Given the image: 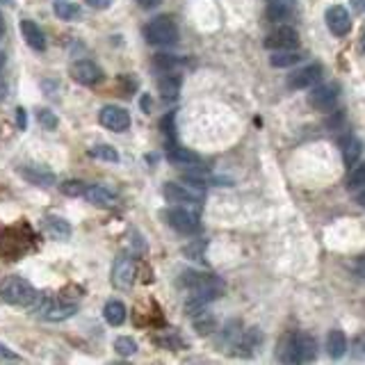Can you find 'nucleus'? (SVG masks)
<instances>
[{
    "label": "nucleus",
    "instance_id": "f257e3e1",
    "mask_svg": "<svg viewBox=\"0 0 365 365\" xmlns=\"http://www.w3.org/2000/svg\"><path fill=\"white\" fill-rule=\"evenodd\" d=\"M178 285L187 292V301H185V313L189 317L194 313L203 310L208 303L215 301L217 297H222L224 292V283L220 276L215 274H206V272H194V269H187L178 276Z\"/></svg>",
    "mask_w": 365,
    "mask_h": 365
},
{
    "label": "nucleus",
    "instance_id": "f03ea898",
    "mask_svg": "<svg viewBox=\"0 0 365 365\" xmlns=\"http://www.w3.org/2000/svg\"><path fill=\"white\" fill-rule=\"evenodd\" d=\"M317 356L315 338L306 331H292L281 338L279 361L283 363H310Z\"/></svg>",
    "mask_w": 365,
    "mask_h": 365
},
{
    "label": "nucleus",
    "instance_id": "7ed1b4c3",
    "mask_svg": "<svg viewBox=\"0 0 365 365\" xmlns=\"http://www.w3.org/2000/svg\"><path fill=\"white\" fill-rule=\"evenodd\" d=\"M144 39L151 46H171L178 41V25L169 14L155 16L144 25Z\"/></svg>",
    "mask_w": 365,
    "mask_h": 365
},
{
    "label": "nucleus",
    "instance_id": "20e7f679",
    "mask_svg": "<svg viewBox=\"0 0 365 365\" xmlns=\"http://www.w3.org/2000/svg\"><path fill=\"white\" fill-rule=\"evenodd\" d=\"M162 196L167 203L182 206V208H199L203 203V189L182 185V182H173V180H167L162 185Z\"/></svg>",
    "mask_w": 365,
    "mask_h": 365
},
{
    "label": "nucleus",
    "instance_id": "39448f33",
    "mask_svg": "<svg viewBox=\"0 0 365 365\" xmlns=\"http://www.w3.org/2000/svg\"><path fill=\"white\" fill-rule=\"evenodd\" d=\"M162 220L167 222L173 231L182 233V236H194V233L201 229V222H199V215L192 208H182V206H173L162 210Z\"/></svg>",
    "mask_w": 365,
    "mask_h": 365
},
{
    "label": "nucleus",
    "instance_id": "423d86ee",
    "mask_svg": "<svg viewBox=\"0 0 365 365\" xmlns=\"http://www.w3.org/2000/svg\"><path fill=\"white\" fill-rule=\"evenodd\" d=\"M34 294H37V290L32 288V283L21 279V276H10L0 285V297H3V301L12 303V306H28L34 299Z\"/></svg>",
    "mask_w": 365,
    "mask_h": 365
},
{
    "label": "nucleus",
    "instance_id": "0eeeda50",
    "mask_svg": "<svg viewBox=\"0 0 365 365\" xmlns=\"http://www.w3.org/2000/svg\"><path fill=\"white\" fill-rule=\"evenodd\" d=\"M338 99H341V85L338 83H324L313 87L310 94L306 96L308 106L317 112H331L336 108Z\"/></svg>",
    "mask_w": 365,
    "mask_h": 365
},
{
    "label": "nucleus",
    "instance_id": "6e6552de",
    "mask_svg": "<svg viewBox=\"0 0 365 365\" xmlns=\"http://www.w3.org/2000/svg\"><path fill=\"white\" fill-rule=\"evenodd\" d=\"M30 249V236H21L16 229H0V256L14 260Z\"/></svg>",
    "mask_w": 365,
    "mask_h": 365
},
{
    "label": "nucleus",
    "instance_id": "1a4fd4ad",
    "mask_svg": "<svg viewBox=\"0 0 365 365\" xmlns=\"http://www.w3.org/2000/svg\"><path fill=\"white\" fill-rule=\"evenodd\" d=\"M135 276H137V263L133 256H119L112 265V285L117 290H130L135 283Z\"/></svg>",
    "mask_w": 365,
    "mask_h": 365
},
{
    "label": "nucleus",
    "instance_id": "9d476101",
    "mask_svg": "<svg viewBox=\"0 0 365 365\" xmlns=\"http://www.w3.org/2000/svg\"><path fill=\"white\" fill-rule=\"evenodd\" d=\"M299 46V32L290 25H276L265 37V48L269 50H292Z\"/></svg>",
    "mask_w": 365,
    "mask_h": 365
},
{
    "label": "nucleus",
    "instance_id": "9b49d317",
    "mask_svg": "<svg viewBox=\"0 0 365 365\" xmlns=\"http://www.w3.org/2000/svg\"><path fill=\"white\" fill-rule=\"evenodd\" d=\"M69 73H71V78L78 85H85V87L99 85L103 78H106L101 71V66L96 62H92V59H78V62L69 69Z\"/></svg>",
    "mask_w": 365,
    "mask_h": 365
},
{
    "label": "nucleus",
    "instance_id": "f8f14e48",
    "mask_svg": "<svg viewBox=\"0 0 365 365\" xmlns=\"http://www.w3.org/2000/svg\"><path fill=\"white\" fill-rule=\"evenodd\" d=\"M322 76H324L322 64L313 62V64L297 69V71H292L288 76V87L290 90H308V87H313L315 83L322 80Z\"/></svg>",
    "mask_w": 365,
    "mask_h": 365
},
{
    "label": "nucleus",
    "instance_id": "ddd939ff",
    "mask_svg": "<svg viewBox=\"0 0 365 365\" xmlns=\"http://www.w3.org/2000/svg\"><path fill=\"white\" fill-rule=\"evenodd\" d=\"M324 21H327L329 32L336 34V37H345V34H350V30H352L350 12H347L343 5H331V7H327Z\"/></svg>",
    "mask_w": 365,
    "mask_h": 365
},
{
    "label": "nucleus",
    "instance_id": "4468645a",
    "mask_svg": "<svg viewBox=\"0 0 365 365\" xmlns=\"http://www.w3.org/2000/svg\"><path fill=\"white\" fill-rule=\"evenodd\" d=\"M99 121L101 126H106L112 133H124L130 128V115L119 106H106L99 112Z\"/></svg>",
    "mask_w": 365,
    "mask_h": 365
},
{
    "label": "nucleus",
    "instance_id": "2eb2a0df",
    "mask_svg": "<svg viewBox=\"0 0 365 365\" xmlns=\"http://www.w3.org/2000/svg\"><path fill=\"white\" fill-rule=\"evenodd\" d=\"M21 176L25 180H30L32 185H39V187H50L55 185V173L50 167H46V164H25V167L21 169Z\"/></svg>",
    "mask_w": 365,
    "mask_h": 365
},
{
    "label": "nucleus",
    "instance_id": "dca6fc26",
    "mask_svg": "<svg viewBox=\"0 0 365 365\" xmlns=\"http://www.w3.org/2000/svg\"><path fill=\"white\" fill-rule=\"evenodd\" d=\"M83 196H85L90 203L101 206V208H112V206H117V201H119L117 194L112 192V189H108L106 185H90Z\"/></svg>",
    "mask_w": 365,
    "mask_h": 365
},
{
    "label": "nucleus",
    "instance_id": "f3484780",
    "mask_svg": "<svg viewBox=\"0 0 365 365\" xmlns=\"http://www.w3.org/2000/svg\"><path fill=\"white\" fill-rule=\"evenodd\" d=\"M21 32H23L25 43H28L32 50H39V53H41V50H46V37H43L41 28L34 21L23 19L21 21Z\"/></svg>",
    "mask_w": 365,
    "mask_h": 365
},
{
    "label": "nucleus",
    "instance_id": "a211bd4d",
    "mask_svg": "<svg viewBox=\"0 0 365 365\" xmlns=\"http://www.w3.org/2000/svg\"><path fill=\"white\" fill-rule=\"evenodd\" d=\"M180 87H182V76L176 73V71H164L158 78V92H160V96H164L167 101L178 96Z\"/></svg>",
    "mask_w": 365,
    "mask_h": 365
},
{
    "label": "nucleus",
    "instance_id": "6ab92c4d",
    "mask_svg": "<svg viewBox=\"0 0 365 365\" xmlns=\"http://www.w3.org/2000/svg\"><path fill=\"white\" fill-rule=\"evenodd\" d=\"M341 151H343V160L347 167H354L363 153V144L356 135H345L341 140Z\"/></svg>",
    "mask_w": 365,
    "mask_h": 365
},
{
    "label": "nucleus",
    "instance_id": "aec40b11",
    "mask_svg": "<svg viewBox=\"0 0 365 365\" xmlns=\"http://www.w3.org/2000/svg\"><path fill=\"white\" fill-rule=\"evenodd\" d=\"M263 343V334H260V329H247V331H242L240 341L236 345V354H242V356H251L254 350H258V345Z\"/></svg>",
    "mask_w": 365,
    "mask_h": 365
},
{
    "label": "nucleus",
    "instance_id": "412c9836",
    "mask_svg": "<svg viewBox=\"0 0 365 365\" xmlns=\"http://www.w3.org/2000/svg\"><path fill=\"white\" fill-rule=\"evenodd\" d=\"M78 310L76 303H59L55 299H50L48 308L43 310V320H48V322H62V320H69Z\"/></svg>",
    "mask_w": 365,
    "mask_h": 365
},
{
    "label": "nucleus",
    "instance_id": "4be33fe9",
    "mask_svg": "<svg viewBox=\"0 0 365 365\" xmlns=\"http://www.w3.org/2000/svg\"><path fill=\"white\" fill-rule=\"evenodd\" d=\"M43 229H46V233L50 238L55 240H69L71 238V224H69L66 220H62V217H55L50 215L43 220Z\"/></svg>",
    "mask_w": 365,
    "mask_h": 365
},
{
    "label": "nucleus",
    "instance_id": "5701e85b",
    "mask_svg": "<svg viewBox=\"0 0 365 365\" xmlns=\"http://www.w3.org/2000/svg\"><path fill=\"white\" fill-rule=\"evenodd\" d=\"M327 354L331 356V359H343L347 354V336L341 329H331V331L327 334Z\"/></svg>",
    "mask_w": 365,
    "mask_h": 365
},
{
    "label": "nucleus",
    "instance_id": "b1692460",
    "mask_svg": "<svg viewBox=\"0 0 365 365\" xmlns=\"http://www.w3.org/2000/svg\"><path fill=\"white\" fill-rule=\"evenodd\" d=\"M167 160L176 167H194V164H199V155L189 149H182V146H169Z\"/></svg>",
    "mask_w": 365,
    "mask_h": 365
},
{
    "label": "nucleus",
    "instance_id": "393cba45",
    "mask_svg": "<svg viewBox=\"0 0 365 365\" xmlns=\"http://www.w3.org/2000/svg\"><path fill=\"white\" fill-rule=\"evenodd\" d=\"M192 327H194V331L199 336H210L217 331V320L213 313H208L206 308L203 310H199L192 315Z\"/></svg>",
    "mask_w": 365,
    "mask_h": 365
},
{
    "label": "nucleus",
    "instance_id": "a878e982",
    "mask_svg": "<svg viewBox=\"0 0 365 365\" xmlns=\"http://www.w3.org/2000/svg\"><path fill=\"white\" fill-rule=\"evenodd\" d=\"M292 16V0H269L267 19L269 21H288Z\"/></svg>",
    "mask_w": 365,
    "mask_h": 365
},
{
    "label": "nucleus",
    "instance_id": "bb28decb",
    "mask_svg": "<svg viewBox=\"0 0 365 365\" xmlns=\"http://www.w3.org/2000/svg\"><path fill=\"white\" fill-rule=\"evenodd\" d=\"M301 53L297 48L292 50H274L272 57H269V64L276 66V69H285V66H294L297 62H301Z\"/></svg>",
    "mask_w": 365,
    "mask_h": 365
},
{
    "label": "nucleus",
    "instance_id": "cd10ccee",
    "mask_svg": "<svg viewBox=\"0 0 365 365\" xmlns=\"http://www.w3.org/2000/svg\"><path fill=\"white\" fill-rule=\"evenodd\" d=\"M103 315H106L108 320V324L112 327H121L126 322V306H124V301H108L106 303V308H103Z\"/></svg>",
    "mask_w": 365,
    "mask_h": 365
},
{
    "label": "nucleus",
    "instance_id": "c85d7f7f",
    "mask_svg": "<svg viewBox=\"0 0 365 365\" xmlns=\"http://www.w3.org/2000/svg\"><path fill=\"white\" fill-rule=\"evenodd\" d=\"M53 10L62 21H73L80 16V7H78V3H71V0H57Z\"/></svg>",
    "mask_w": 365,
    "mask_h": 365
},
{
    "label": "nucleus",
    "instance_id": "c756f323",
    "mask_svg": "<svg viewBox=\"0 0 365 365\" xmlns=\"http://www.w3.org/2000/svg\"><path fill=\"white\" fill-rule=\"evenodd\" d=\"M365 185V162H356L347 176V189H361Z\"/></svg>",
    "mask_w": 365,
    "mask_h": 365
},
{
    "label": "nucleus",
    "instance_id": "7c9ffc66",
    "mask_svg": "<svg viewBox=\"0 0 365 365\" xmlns=\"http://www.w3.org/2000/svg\"><path fill=\"white\" fill-rule=\"evenodd\" d=\"M87 182L85 180H66L59 185V192H62L64 196H83L87 192Z\"/></svg>",
    "mask_w": 365,
    "mask_h": 365
},
{
    "label": "nucleus",
    "instance_id": "2f4dec72",
    "mask_svg": "<svg viewBox=\"0 0 365 365\" xmlns=\"http://www.w3.org/2000/svg\"><path fill=\"white\" fill-rule=\"evenodd\" d=\"M94 158H99V160H106V162H119V153L112 149L110 144H96L94 149L90 151Z\"/></svg>",
    "mask_w": 365,
    "mask_h": 365
},
{
    "label": "nucleus",
    "instance_id": "473e14b6",
    "mask_svg": "<svg viewBox=\"0 0 365 365\" xmlns=\"http://www.w3.org/2000/svg\"><path fill=\"white\" fill-rule=\"evenodd\" d=\"M115 350L121 356H135L137 354V343L130 336H121L115 341Z\"/></svg>",
    "mask_w": 365,
    "mask_h": 365
},
{
    "label": "nucleus",
    "instance_id": "72a5a7b5",
    "mask_svg": "<svg viewBox=\"0 0 365 365\" xmlns=\"http://www.w3.org/2000/svg\"><path fill=\"white\" fill-rule=\"evenodd\" d=\"M153 343L164 347V350H169V352H178V347H182V341L178 336H173V334H169V336H162V334L153 336Z\"/></svg>",
    "mask_w": 365,
    "mask_h": 365
},
{
    "label": "nucleus",
    "instance_id": "f704fd0d",
    "mask_svg": "<svg viewBox=\"0 0 365 365\" xmlns=\"http://www.w3.org/2000/svg\"><path fill=\"white\" fill-rule=\"evenodd\" d=\"M153 64L158 66L160 71H176V69L180 66V59L176 55H158Z\"/></svg>",
    "mask_w": 365,
    "mask_h": 365
},
{
    "label": "nucleus",
    "instance_id": "c9c22d12",
    "mask_svg": "<svg viewBox=\"0 0 365 365\" xmlns=\"http://www.w3.org/2000/svg\"><path fill=\"white\" fill-rule=\"evenodd\" d=\"M37 119H39V124L46 128V130H55L57 128V117H55V112H50V110H46V108H39L37 110Z\"/></svg>",
    "mask_w": 365,
    "mask_h": 365
},
{
    "label": "nucleus",
    "instance_id": "e433bc0d",
    "mask_svg": "<svg viewBox=\"0 0 365 365\" xmlns=\"http://www.w3.org/2000/svg\"><path fill=\"white\" fill-rule=\"evenodd\" d=\"M352 352L356 359H365V331H359L352 343Z\"/></svg>",
    "mask_w": 365,
    "mask_h": 365
},
{
    "label": "nucleus",
    "instance_id": "4c0bfd02",
    "mask_svg": "<svg viewBox=\"0 0 365 365\" xmlns=\"http://www.w3.org/2000/svg\"><path fill=\"white\" fill-rule=\"evenodd\" d=\"M23 359L19 354H14L10 347H5L3 343H0V363H21Z\"/></svg>",
    "mask_w": 365,
    "mask_h": 365
},
{
    "label": "nucleus",
    "instance_id": "58836bf2",
    "mask_svg": "<svg viewBox=\"0 0 365 365\" xmlns=\"http://www.w3.org/2000/svg\"><path fill=\"white\" fill-rule=\"evenodd\" d=\"M160 128H162V133L167 135V140H169V144H171V142H173V115H171V112L160 121Z\"/></svg>",
    "mask_w": 365,
    "mask_h": 365
},
{
    "label": "nucleus",
    "instance_id": "ea45409f",
    "mask_svg": "<svg viewBox=\"0 0 365 365\" xmlns=\"http://www.w3.org/2000/svg\"><path fill=\"white\" fill-rule=\"evenodd\" d=\"M203 247H206V242H199V247H196V242H194L192 247L185 249V256H194L192 260H196V258L201 260V249H203Z\"/></svg>",
    "mask_w": 365,
    "mask_h": 365
},
{
    "label": "nucleus",
    "instance_id": "a19ab883",
    "mask_svg": "<svg viewBox=\"0 0 365 365\" xmlns=\"http://www.w3.org/2000/svg\"><path fill=\"white\" fill-rule=\"evenodd\" d=\"M87 5L92 7V10H108L112 5V0H85Z\"/></svg>",
    "mask_w": 365,
    "mask_h": 365
},
{
    "label": "nucleus",
    "instance_id": "79ce46f5",
    "mask_svg": "<svg viewBox=\"0 0 365 365\" xmlns=\"http://www.w3.org/2000/svg\"><path fill=\"white\" fill-rule=\"evenodd\" d=\"M350 5L356 14H365V0H350Z\"/></svg>",
    "mask_w": 365,
    "mask_h": 365
},
{
    "label": "nucleus",
    "instance_id": "37998d69",
    "mask_svg": "<svg viewBox=\"0 0 365 365\" xmlns=\"http://www.w3.org/2000/svg\"><path fill=\"white\" fill-rule=\"evenodd\" d=\"M137 3H140L144 10H153V7L160 3V0H137Z\"/></svg>",
    "mask_w": 365,
    "mask_h": 365
},
{
    "label": "nucleus",
    "instance_id": "c03bdc74",
    "mask_svg": "<svg viewBox=\"0 0 365 365\" xmlns=\"http://www.w3.org/2000/svg\"><path fill=\"white\" fill-rule=\"evenodd\" d=\"M16 117H19V128L25 130V110H23V108L16 110Z\"/></svg>",
    "mask_w": 365,
    "mask_h": 365
},
{
    "label": "nucleus",
    "instance_id": "a18cd8bd",
    "mask_svg": "<svg viewBox=\"0 0 365 365\" xmlns=\"http://www.w3.org/2000/svg\"><path fill=\"white\" fill-rule=\"evenodd\" d=\"M356 203H359L361 208H365V185L359 189V194H356Z\"/></svg>",
    "mask_w": 365,
    "mask_h": 365
},
{
    "label": "nucleus",
    "instance_id": "49530a36",
    "mask_svg": "<svg viewBox=\"0 0 365 365\" xmlns=\"http://www.w3.org/2000/svg\"><path fill=\"white\" fill-rule=\"evenodd\" d=\"M5 94H7V83L3 80V78H0V101L5 99Z\"/></svg>",
    "mask_w": 365,
    "mask_h": 365
},
{
    "label": "nucleus",
    "instance_id": "de8ad7c7",
    "mask_svg": "<svg viewBox=\"0 0 365 365\" xmlns=\"http://www.w3.org/2000/svg\"><path fill=\"white\" fill-rule=\"evenodd\" d=\"M359 50H361V53H365V28H363V32H361V41H359Z\"/></svg>",
    "mask_w": 365,
    "mask_h": 365
},
{
    "label": "nucleus",
    "instance_id": "09e8293b",
    "mask_svg": "<svg viewBox=\"0 0 365 365\" xmlns=\"http://www.w3.org/2000/svg\"><path fill=\"white\" fill-rule=\"evenodd\" d=\"M3 64H5V53H0V69H3Z\"/></svg>",
    "mask_w": 365,
    "mask_h": 365
},
{
    "label": "nucleus",
    "instance_id": "8fccbe9b",
    "mask_svg": "<svg viewBox=\"0 0 365 365\" xmlns=\"http://www.w3.org/2000/svg\"><path fill=\"white\" fill-rule=\"evenodd\" d=\"M3 30H5V23H0V34H3Z\"/></svg>",
    "mask_w": 365,
    "mask_h": 365
},
{
    "label": "nucleus",
    "instance_id": "3c124183",
    "mask_svg": "<svg viewBox=\"0 0 365 365\" xmlns=\"http://www.w3.org/2000/svg\"><path fill=\"white\" fill-rule=\"evenodd\" d=\"M0 23H5V21H3V16H0Z\"/></svg>",
    "mask_w": 365,
    "mask_h": 365
}]
</instances>
